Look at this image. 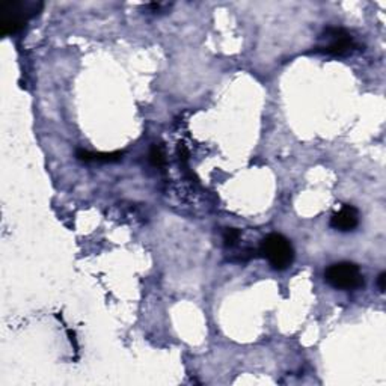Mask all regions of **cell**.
I'll return each mask as SVG.
<instances>
[{
  "mask_svg": "<svg viewBox=\"0 0 386 386\" xmlns=\"http://www.w3.org/2000/svg\"><path fill=\"white\" fill-rule=\"evenodd\" d=\"M41 2H5L0 5V32L2 35H11L24 28L30 19H34L43 10Z\"/></svg>",
  "mask_w": 386,
  "mask_h": 386,
  "instance_id": "6da1fadb",
  "label": "cell"
},
{
  "mask_svg": "<svg viewBox=\"0 0 386 386\" xmlns=\"http://www.w3.org/2000/svg\"><path fill=\"white\" fill-rule=\"evenodd\" d=\"M260 251L265 260L275 270H285L293 264L294 249L290 243V240L283 234L273 232L261 241Z\"/></svg>",
  "mask_w": 386,
  "mask_h": 386,
  "instance_id": "7a4b0ae2",
  "label": "cell"
},
{
  "mask_svg": "<svg viewBox=\"0 0 386 386\" xmlns=\"http://www.w3.org/2000/svg\"><path fill=\"white\" fill-rule=\"evenodd\" d=\"M325 279L336 290H358L364 287V275L356 264L343 261L329 265L325 272Z\"/></svg>",
  "mask_w": 386,
  "mask_h": 386,
  "instance_id": "3957f363",
  "label": "cell"
},
{
  "mask_svg": "<svg viewBox=\"0 0 386 386\" xmlns=\"http://www.w3.org/2000/svg\"><path fill=\"white\" fill-rule=\"evenodd\" d=\"M323 37L326 39V44L318 47L320 52L331 56H349L353 53L358 44L355 39L349 34L347 30L341 28H327L323 32Z\"/></svg>",
  "mask_w": 386,
  "mask_h": 386,
  "instance_id": "277c9868",
  "label": "cell"
},
{
  "mask_svg": "<svg viewBox=\"0 0 386 386\" xmlns=\"http://www.w3.org/2000/svg\"><path fill=\"white\" fill-rule=\"evenodd\" d=\"M359 225V212L352 205H343L340 212L331 217V227L336 231L347 232L353 231Z\"/></svg>",
  "mask_w": 386,
  "mask_h": 386,
  "instance_id": "5b68a950",
  "label": "cell"
},
{
  "mask_svg": "<svg viewBox=\"0 0 386 386\" xmlns=\"http://www.w3.org/2000/svg\"><path fill=\"white\" fill-rule=\"evenodd\" d=\"M121 156H123L121 152H96V154H94V152L86 150L77 151V157L82 162H118V160H121Z\"/></svg>",
  "mask_w": 386,
  "mask_h": 386,
  "instance_id": "8992f818",
  "label": "cell"
},
{
  "mask_svg": "<svg viewBox=\"0 0 386 386\" xmlns=\"http://www.w3.org/2000/svg\"><path fill=\"white\" fill-rule=\"evenodd\" d=\"M150 162L151 165H154L157 167L165 165V152L162 150V147H152L150 151Z\"/></svg>",
  "mask_w": 386,
  "mask_h": 386,
  "instance_id": "52a82bcc",
  "label": "cell"
},
{
  "mask_svg": "<svg viewBox=\"0 0 386 386\" xmlns=\"http://www.w3.org/2000/svg\"><path fill=\"white\" fill-rule=\"evenodd\" d=\"M240 238V231L236 228H228L223 234V241L227 246H234Z\"/></svg>",
  "mask_w": 386,
  "mask_h": 386,
  "instance_id": "ba28073f",
  "label": "cell"
},
{
  "mask_svg": "<svg viewBox=\"0 0 386 386\" xmlns=\"http://www.w3.org/2000/svg\"><path fill=\"white\" fill-rule=\"evenodd\" d=\"M385 279H386V273L382 272L380 275H379V278H377V287H379L380 293L385 292Z\"/></svg>",
  "mask_w": 386,
  "mask_h": 386,
  "instance_id": "9c48e42d",
  "label": "cell"
}]
</instances>
